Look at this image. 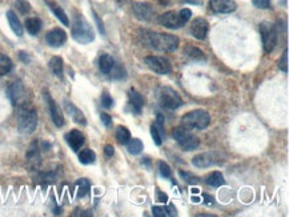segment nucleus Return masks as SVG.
<instances>
[{
  "instance_id": "f257e3e1",
  "label": "nucleus",
  "mask_w": 289,
  "mask_h": 217,
  "mask_svg": "<svg viewBox=\"0 0 289 217\" xmlns=\"http://www.w3.org/2000/svg\"><path fill=\"white\" fill-rule=\"evenodd\" d=\"M139 40L144 47L151 48L155 51L173 52L179 47V38L169 33H159L148 29H140Z\"/></svg>"
},
{
  "instance_id": "f03ea898",
  "label": "nucleus",
  "mask_w": 289,
  "mask_h": 217,
  "mask_svg": "<svg viewBox=\"0 0 289 217\" xmlns=\"http://www.w3.org/2000/svg\"><path fill=\"white\" fill-rule=\"evenodd\" d=\"M38 127V112L29 104L19 105L18 111V128L22 133H32Z\"/></svg>"
},
{
  "instance_id": "7ed1b4c3",
  "label": "nucleus",
  "mask_w": 289,
  "mask_h": 217,
  "mask_svg": "<svg viewBox=\"0 0 289 217\" xmlns=\"http://www.w3.org/2000/svg\"><path fill=\"white\" fill-rule=\"evenodd\" d=\"M72 38L81 44H88L95 40V31L81 15L75 16V23L72 25Z\"/></svg>"
},
{
  "instance_id": "20e7f679",
  "label": "nucleus",
  "mask_w": 289,
  "mask_h": 217,
  "mask_svg": "<svg viewBox=\"0 0 289 217\" xmlns=\"http://www.w3.org/2000/svg\"><path fill=\"white\" fill-rule=\"evenodd\" d=\"M211 123V116L204 109H194L185 114L181 119L183 127L188 129H205Z\"/></svg>"
},
{
  "instance_id": "39448f33",
  "label": "nucleus",
  "mask_w": 289,
  "mask_h": 217,
  "mask_svg": "<svg viewBox=\"0 0 289 217\" xmlns=\"http://www.w3.org/2000/svg\"><path fill=\"white\" fill-rule=\"evenodd\" d=\"M172 136L176 140V143L180 145L181 149H184V151H193L200 145L199 137L183 125L175 128L172 132Z\"/></svg>"
},
{
  "instance_id": "423d86ee",
  "label": "nucleus",
  "mask_w": 289,
  "mask_h": 217,
  "mask_svg": "<svg viewBox=\"0 0 289 217\" xmlns=\"http://www.w3.org/2000/svg\"><path fill=\"white\" fill-rule=\"evenodd\" d=\"M159 103L163 108L173 111L183 105V99L175 90H172L169 87H163L159 92Z\"/></svg>"
},
{
  "instance_id": "0eeeda50",
  "label": "nucleus",
  "mask_w": 289,
  "mask_h": 217,
  "mask_svg": "<svg viewBox=\"0 0 289 217\" xmlns=\"http://www.w3.org/2000/svg\"><path fill=\"white\" fill-rule=\"evenodd\" d=\"M260 33L261 39H263L264 51L269 53L275 49L276 44H277V29L269 22H263L260 24Z\"/></svg>"
},
{
  "instance_id": "6e6552de",
  "label": "nucleus",
  "mask_w": 289,
  "mask_h": 217,
  "mask_svg": "<svg viewBox=\"0 0 289 217\" xmlns=\"http://www.w3.org/2000/svg\"><path fill=\"white\" fill-rule=\"evenodd\" d=\"M144 63L147 64V67L151 71L159 73V75H168L172 70L171 63H169V60H167L166 57L147 56L144 59Z\"/></svg>"
},
{
  "instance_id": "1a4fd4ad",
  "label": "nucleus",
  "mask_w": 289,
  "mask_h": 217,
  "mask_svg": "<svg viewBox=\"0 0 289 217\" xmlns=\"http://www.w3.org/2000/svg\"><path fill=\"white\" fill-rule=\"evenodd\" d=\"M159 24L163 25V27H166V28H171V29H176V28H181L183 25H185V22L183 18H181L180 12H166V14H161L159 16Z\"/></svg>"
},
{
  "instance_id": "9d476101",
  "label": "nucleus",
  "mask_w": 289,
  "mask_h": 217,
  "mask_svg": "<svg viewBox=\"0 0 289 217\" xmlns=\"http://www.w3.org/2000/svg\"><path fill=\"white\" fill-rule=\"evenodd\" d=\"M43 96L48 104V108H49V114H51L53 124H55L57 128H62L63 125H64V116H63L62 109L59 108V105L56 104V101L52 99V96L49 95V92H48L47 90L43 91Z\"/></svg>"
},
{
  "instance_id": "9b49d317",
  "label": "nucleus",
  "mask_w": 289,
  "mask_h": 217,
  "mask_svg": "<svg viewBox=\"0 0 289 217\" xmlns=\"http://www.w3.org/2000/svg\"><path fill=\"white\" fill-rule=\"evenodd\" d=\"M8 97H10L11 103L14 104L15 107H19L22 104L25 103V88L22 81H15L10 85L8 88Z\"/></svg>"
},
{
  "instance_id": "f8f14e48",
  "label": "nucleus",
  "mask_w": 289,
  "mask_h": 217,
  "mask_svg": "<svg viewBox=\"0 0 289 217\" xmlns=\"http://www.w3.org/2000/svg\"><path fill=\"white\" fill-rule=\"evenodd\" d=\"M218 163H220L218 155L214 152H204V153L194 156L192 159V166L197 167V168H209V167L216 166Z\"/></svg>"
},
{
  "instance_id": "ddd939ff",
  "label": "nucleus",
  "mask_w": 289,
  "mask_h": 217,
  "mask_svg": "<svg viewBox=\"0 0 289 217\" xmlns=\"http://www.w3.org/2000/svg\"><path fill=\"white\" fill-rule=\"evenodd\" d=\"M132 11L133 15L142 22H152L155 18V10L149 3H135Z\"/></svg>"
},
{
  "instance_id": "4468645a",
  "label": "nucleus",
  "mask_w": 289,
  "mask_h": 217,
  "mask_svg": "<svg viewBox=\"0 0 289 217\" xmlns=\"http://www.w3.org/2000/svg\"><path fill=\"white\" fill-rule=\"evenodd\" d=\"M209 8L215 14H231L236 11L237 4L235 0H209Z\"/></svg>"
},
{
  "instance_id": "2eb2a0df",
  "label": "nucleus",
  "mask_w": 289,
  "mask_h": 217,
  "mask_svg": "<svg viewBox=\"0 0 289 217\" xmlns=\"http://www.w3.org/2000/svg\"><path fill=\"white\" fill-rule=\"evenodd\" d=\"M46 42L49 47L59 48L67 42V33L62 28H53L46 35Z\"/></svg>"
},
{
  "instance_id": "dca6fc26",
  "label": "nucleus",
  "mask_w": 289,
  "mask_h": 217,
  "mask_svg": "<svg viewBox=\"0 0 289 217\" xmlns=\"http://www.w3.org/2000/svg\"><path fill=\"white\" fill-rule=\"evenodd\" d=\"M25 161H27V166L31 170H36L42 163V159H40V151H39L38 142H33L28 148V152L25 155Z\"/></svg>"
},
{
  "instance_id": "f3484780",
  "label": "nucleus",
  "mask_w": 289,
  "mask_h": 217,
  "mask_svg": "<svg viewBox=\"0 0 289 217\" xmlns=\"http://www.w3.org/2000/svg\"><path fill=\"white\" fill-rule=\"evenodd\" d=\"M208 22L203 19V18H197V19L193 20L192 24H191V33L193 35V38L203 40L207 36V33H208Z\"/></svg>"
},
{
  "instance_id": "a211bd4d",
  "label": "nucleus",
  "mask_w": 289,
  "mask_h": 217,
  "mask_svg": "<svg viewBox=\"0 0 289 217\" xmlns=\"http://www.w3.org/2000/svg\"><path fill=\"white\" fill-rule=\"evenodd\" d=\"M66 140L68 143V145L71 146L72 151H79L81 146L84 145V143H86V137L84 135L80 132V131H77V129H72L71 132H68L66 135Z\"/></svg>"
},
{
  "instance_id": "6ab92c4d",
  "label": "nucleus",
  "mask_w": 289,
  "mask_h": 217,
  "mask_svg": "<svg viewBox=\"0 0 289 217\" xmlns=\"http://www.w3.org/2000/svg\"><path fill=\"white\" fill-rule=\"evenodd\" d=\"M64 108H66L67 114L70 115L72 118V120L75 121L76 124H80V125H87V120L84 114L81 112L80 109L77 108L76 105L68 101V100H64Z\"/></svg>"
},
{
  "instance_id": "aec40b11",
  "label": "nucleus",
  "mask_w": 289,
  "mask_h": 217,
  "mask_svg": "<svg viewBox=\"0 0 289 217\" xmlns=\"http://www.w3.org/2000/svg\"><path fill=\"white\" fill-rule=\"evenodd\" d=\"M128 100H129L128 101L129 107H131V109H132L133 114H138V115L142 114V108H143V105H144V97H143L142 95L139 94L136 90L131 88L128 94Z\"/></svg>"
},
{
  "instance_id": "412c9836",
  "label": "nucleus",
  "mask_w": 289,
  "mask_h": 217,
  "mask_svg": "<svg viewBox=\"0 0 289 217\" xmlns=\"http://www.w3.org/2000/svg\"><path fill=\"white\" fill-rule=\"evenodd\" d=\"M46 4L51 8V11H52V14L56 16L57 19L60 20L66 27H68L70 25V20H68V16L66 15V12H64V10H63L62 7L59 4H56L55 1H51V0H46Z\"/></svg>"
},
{
  "instance_id": "4be33fe9",
  "label": "nucleus",
  "mask_w": 289,
  "mask_h": 217,
  "mask_svg": "<svg viewBox=\"0 0 289 217\" xmlns=\"http://www.w3.org/2000/svg\"><path fill=\"white\" fill-rule=\"evenodd\" d=\"M7 19H8V24H10L11 29L14 31L16 36H22L23 35V25L20 23V20L18 19V16L12 11L7 12Z\"/></svg>"
},
{
  "instance_id": "5701e85b",
  "label": "nucleus",
  "mask_w": 289,
  "mask_h": 217,
  "mask_svg": "<svg viewBox=\"0 0 289 217\" xmlns=\"http://www.w3.org/2000/svg\"><path fill=\"white\" fill-rule=\"evenodd\" d=\"M205 183L209 185V187H214V188H218V187H223L225 184V180H224V176L221 172L218 170H215L212 173H209L205 179Z\"/></svg>"
},
{
  "instance_id": "b1692460",
  "label": "nucleus",
  "mask_w": 289,
  "mask_h": 217,
  "mask_svg": "<svg viewBox=\"0 0 289 217\" xmlns=\"http://www.w3.org/2000/svg\"><path fill=\"white\" fill-rule=\"evenodd\" d=\"M115 66V60L114 57L108 55V53H104V55H101L99 59V68L100 71L105 73V75H109V72L111 70L114 68Z\"/></svg>"
},
{
  "instance_id": "393cba45",
  "label": "nucleus",
  "mask_w": 289,
  "mask_h": 217,
  "mask_svg": "<svg viewBox=\"0 0 289 217\" xmlns=\"http://www.w3.org/2000/svg\"><path fill=\"white\" fill-rule=\"evenodd\" d=\"M185 56H188L192 60H196V62H205L207 57L204 55V52L197 47H193V46H187L184 48Z\"/></svg>"
},
{
  "instance_id": "a878e982",
  "label": "nucleus",
  "mask_w": 289,
  "mask_h": 217,
  "mask_svg": "<svg viewBox=\"0 0 289 217\" xmlns=\"http://www.w3.org/2000/svg\"><path fill=\"white\" fill-rule=\"evenodd\" d=\"M49 68L55 76L59 79H63V71H64V64H63V59L60 56H53L49 60Z\"/></svg>"
},
{
  "instance_id": "bb28decb",
  "label": "nucleus",
  "mask_w": 289,
  "mask_h": 217,
  "mask_svg": "<svg viewBox=\"0 0 289 217\" xmlns=\"http://www.w3.org/2000/svg\"><path fill=\"white\" fill-rule=\"evenodd\" d=\"M42 25H43V23L39 18H29V19L25 20V28L31 35H38L42 29Z\"/></svg>"
},
{
  "instance_id": "cd10ccee",
  "label": "nucleus",
  "mask_w": 289,
  "mask_h": 217,
  "mask_svg": "<svg viewBox=\"0 0 289 217\" xmlns=\"http://www.w3.org/2000/svg\"><path fill=\"white\" fill-rule=\"evenodd\" d=\"M12 60L7 55L0 53V76H4L7 73H10L12 71Z\"/></svg>"
},
{
  "instance_id": "c85d7f7f",
  "label": "nucleus",
  "mask_w": 289,
  "mask_h": 217,
  "mask_svg": "<svg viewBox=\"0 0 289 217\" xmlns=\"http://www.w3.org/2000/svg\"><path fill=\"white\" fill-rule=\"evenodd\" d=\"M96 160V153L92 149H83V151L79 153V161H80L81 164H92V163H95Z\"/></svg>"
},
{
  "instance_id": "c756f323",
  "label": "nucleus",
  "mask_w": 289,
  "mask_h": 217,
  "mask_svg": "<svg viewBox=\"0 0 289 217\" xmlns=\"http://www.w3.org/2000/svg\"><path fill=\"white\" fill-rule=\"evenodd\" d=\"M116 140H118L120 144H127V143L131 140V132H129L128 128L125 127H119L116 129Z\"/></svg>"
},
{
  "instance_id": "7c9ffc66",
  "label": "nucleus",
  "mask_w": 289,
  "mask_h": 217,
  "mask_svg": "<svg viewBox=\"0 0 289 217\" xmlns=\"http://www.w3.org/2000/svg\"><path fill=\"white\" fill-rule=\"evenodd\" d=\"M143 143L142 140H139V139H131L128 143H127V149L131 155H139V153H142L143 151Z\"/></svg>"
},
{
  "instance_id": "2f4dec72",
  "label": "nucleus",
  "mask_w": 289,
  "mask_h": 217,
  "mask_svg": "<svg viewBox=\"0 0 289 217\" xmlns=\"http://www.w3.org/2000/svg\"><path fill=\"white\" fill-rule=\"evenodd\" d=\"M76 187H77V197H84L86 194H88V192H90L91 189L90 181L87 179L77 180Z\"/></svg>"
},
{
  "instance_id": "473e14b6",
  "label": "nucleus",
  "mask_w": 289,
  "mask_h": 217,
  "mask_svg": "<svg viewBox=\"0 0 289 217\" xmlns=\"http://www.w3.org/2000/svg\"><path fill=\"white\" fill-rule=\"evenodd\" d=\"M109 75H111V77L112 79H124L125 77V71H124V68L121 66H116V63H115L114 68L111 70V72H109Z\"/></svg>"
},
{
  "instance_id": "72a5a7b5",
  "label": "nucleus",
  "mask_w": 289,
  "mask_h": 217,
  "mask_svg": "<svg viewBox=\"0 0 289 217\" xmlns=\"http://www.w3.org/2000/svg\"><path fill=\"white\" fill-rule=\"evenodd\" d=\"M15 5H16V8L19 10L20 14L25 15L31 11V4H29L27 0H16Z\"/></svg>"
},
{
  "instance_id": "f704fd0d",
  "label": "nucleus",
  "mask_w": 289,
  "mask_h": 217,
  "mask_svg": "<svg viewBox=\"0 0 289 217\" xmlns=\"http://www.w3.org/2000/svg\"><path fill=\"white\" fill-rule=\"evenodd\" d=\"M159 170H160V175L163 176V177H166V179H169L172 176L171 167L168 166L167 163H164V161H160V163H159Z\"/></svg>"
},
{
  "instance_id": "c9c22d12",
  "label": "nucleus",
  "mask_w": 289,
  "mask_h": 217,
  "mask_svg": "<svg viewBox=\"0 0 289 217\" xmlns=\"http://www.w3.org/2000/svg\"><path fill=\"white\" fill-rule=\"evenodd\" d=\"M101 105L104 107V108H112L114 107V100L111 97V95L104 91L103 95H101Z\"/></svg>"
},
{
  "instance_id": "e433bc0d",
  "label": "nucleus",
  "mask_w": 289,
  "mask_h": 217,
  "mask_svg": "<svg viewBox=\"0 0 289 217\" xmlns=\"http://www.w3.org/2000/svg\"><path fill=\"white\" fill-rule=\"evenodd\" d=\"M155 125H156L157 131H159V133H160L161 139H164L166 137V129H164V118H163V115H157V119H156V123H155Z\"/></svg>"
},
{
  "instance_id": "4c0bfd02",
  "label": "nucleus",
  "mask_w": 289,
  "mask_h": 217,
  "mask_svg": "<svg viewBox=\"0 0 289 217\" xmlns=\"http://www.w3.org/2000/svg\"><path fill=\"white\" fill-rule=\"evenodd\" d=\"M279 68L281 70V71L284 72V73L288 72V49H285L284 53H283V56H281V59H280Z\"/></svg>"
},
{
  "instance_id": "58836bf2",
  "label": "nucleus",
  "mask_w": 289,
  "mask_h": 217,
  "mask_svg": "<svg viewBox=\"0 0 289 217\" xmlns=\"http://www.w3.org/2000/svg\"><path fill=\"white\" fill-rule=\"evenodd\" d=\"M151 135H152V139H153V142H155V144H156V145H161L163 139H161L160 133H159V131H157V128L155 124H152L151 125Z\"/></svg>"
},
{
  "instance_id": "ea45409f",
  "label": "nucleus",
  "mask_w": 289,
  "mask_h": 217,
  "mask_svg": "<svg viewBox=\"0 0 289 217\" xmlns=\"http://www.w3.org/2000/svg\"><path fill=\"white\" fill-rule=\"evenodd\" d=\"M152 213L155 217H166L168 216V208L166 207H153Z\"/></svg>"
},
{
  "instance_id": "a19ab883",
  "label": "nucleus",
  "mask_w": 289,
  "mask_h": 217,
  "mask_svg": "<svg viewBox=\"0 0 289 217\" xmlns=\"http://www.w3.org/2000/svg\"><path fill=\"white\" fill-rule=\"evenodd\" d=\"M252 3L257 8H261V10H266L270 7V0H252Z\"/></svg>"
},
{
  "instance_id": "79ce46f5",
  "label": "nucleus",
  "mask_w": 289,
  "mask_h": 217,
  "mask_svg": "<svg viewBox=\"0 0 289 217\" xmlns=\"http://www.w3.org/2000/svg\"><path fill=\"white\" fill-rule=\"evenodd\" d=\"M180 176L185 181H188L190 184H196V183H199V179L197 177H194L191 173H185V172H180Z\"/></svg>"
},
{
  "instance_id": "37998d69",
  "label": "nucleus",
  "mask_w": 289,
  "mask_h": 217,
  "mask_svg": "<svg viewBox=\"0 0 289 217\" xmlns=\"http://www.w3.org/2000/svg\"><path fill=\"white\" fill-rule=\"evenodd\" d=\"M100 120L103 121V124H104V125L107 128H109L111 125H112V118H111L109 115L101 114V115H100Z\"/></svg>"
},
{
  "instance_id": "c03bdc74",
  "label": "nucleus",
  "mask_w": 289,
  "mask_h": 217,
  "mask_svg": "<svg viewBox=\"0 0 289 217\" xmlns=\"http://www.w3.org/2000/svg\"><path fill=\"white\" fill-rule=\"evenodd\" d=\"M180 15L185 22H188V20L191 19V16H192V12H191L190 8H183V10L180 11Z\"/></svg>"
},
{
  "instance_id": "a18cd8bd",
  "label": "nucleus",
  "mask_w": 289,
  "mask_h": 217,
  "mask_svg": "<svg viewBox=\"0 0 289 217\" xmlns=\"http://www.w3.org/2000/svg\"><path fill=\"white\" fill-rule=\"evenodd\" d=\"M104 153L105 156H108V157H112L115 153V148L111 144H107V145L104 146Z\"/></svg>"
},
{
  "instance_id": "49530a36",
  "label": "nucleus",
  "mask_w": 289,
  "mask_h": 217,
  "mask_svg": "<svg viewBox=\"0 0 289 217\" xmlns=\"http://www.w3.org/2000/svg\"><path fill=\"white\" fill-rule=\"evenodd\" d=\"M94 18H95L96 24H97V27H99L100 33H103V35H104V25H103V23H101V20H100V18H99V16H97V15L95 14V12H94Z\"/></svg>"
},
{
  "instance_id": "de8ad7c7",
  "label": "nucleus",
  "mask_w": 289,
  "mask_h": 217,
  "mask_svg": "<svg viewBox=\"0 0 289 217\" xmlns=\"http://www.w3.org/2000/svg\"><path fill=\"white\" fill-rule=\"evenodd\" d=\"M156 194H157V200L160 201V203H167V200H168V197H167L166 193H163L160 189H157L156 191Z\"/></svg>"
},
{
  "instance_id": "09e8293b",
  "label": "nucleus",
  "mask_w": 289,
  "mask_h": 217,
  "mask_svg": "<svg viewBox=\"0 0 289 217\" xmlns=\"http://www.w3.org/2000/svg\"><path fill=\"white\" fill-rule=\"evenodd\" d=\"M20 59H22V60H24L25 63L29 62V57L25 56V53H24V52H20Z\"/></svg>"
},
{
  "instance_id": "8fccbe9b",
  "label": "nucleus",
  "mask_w": 289,
  "mask_h": 217,
  "mask_svg": "<svg viewBox=\"0 0 289 217\" xmlns=\"http://www.w3.org/2000/svg\"><path fill=\"white\" fill-rule=\"evenodd\" d=\"M184 3H193V4H201V0H183Z\"/></svg>"
}]
</instances>
